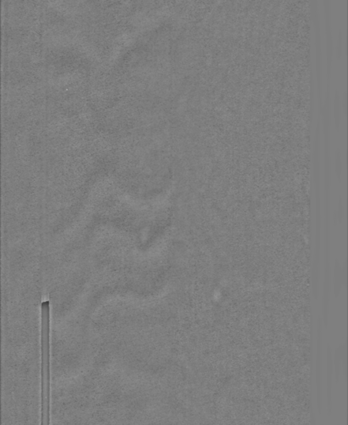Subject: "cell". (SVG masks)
<instances>
[{"label":"cell","instance_id":"7a4b0ae2","mask_svg":"<svg viewBox=\"0 0 348 425\" xmlns=\"http://www.w3.org/2000/svg\"><path fill=\"white\" fill-rule=\"evenodd\" d=\"M311 425H316L315 416H314V414H312V416H311Z\"/></svg>","mask_w":348,"mask_h":425},{"label":"cell","instance_id":"6da1fadb","mask_svg":"<svg viewBox=\"0 0 348 425\" xmlns=\"http://www.w3.org/2000/svg\"><path fill=\"white\" fill-rule=\"evenodd\" d=\"M332 361L330 351L327 354V401H328V411L332 409Z\"/></svg>","mask_w":348,"mask_h":425}]
</instances>
